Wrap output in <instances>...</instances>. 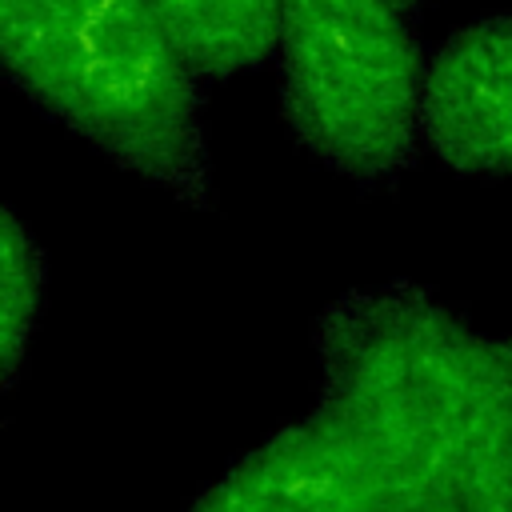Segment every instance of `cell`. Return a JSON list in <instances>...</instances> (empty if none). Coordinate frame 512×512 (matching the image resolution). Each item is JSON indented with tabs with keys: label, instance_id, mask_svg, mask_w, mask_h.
Instances as JSON below:
<instances>
[{
	"label": "cell",
	"instance_id": "obj_8",
	"mask_svg": "<svg viewBox=\"0 0 512 512\" xmlns=\"http://www.w3.org/2000/svg\"><path fill=\"white\" fill-rule=\"evenodd\" d=\"M392 4H400V8H416V4H424V0H392Z\"/></svg>",
	"mask_w": 512,
	"mask_h": 512
},
{
	"label": "cell",
	"instance_id": "obj_1",
	"mask_svg": "<svg viewBox=\"0 0 512 512\" xmlns=\"http://www.w3.org/2000/svg\"><path fill=\"white\" fill-rule=\"evenodd\" d=\"M312 344L316 404L364 448L384 512H512V332L396 280L332 300Z\"/></svg>",
	"mask_w": 512,
	"mask_h": 512
},
{
	"label": "cell",
	"instance_id": "obj_6",
	"mask_svg": "<svg viewBox=\"0 0 512 512\" xmlns=\"http://www.w3.org/2000/svg\"><path fill=\"white\" fill-rule=\"evenodd\" d=\"M200 76H236L276 56L280 0H148Z\"/></svg>",
	"mask_w": 512,
	"mask_h": 512
},
{
	"label": "cell",
	"instance_id": "obj_3",
	"mask_svg": "<svg viewBox=\"0 0 512 512\" xmlns=\"http://www.w3.org/2000/svg\"><path fill=\"white\" fill-rule=\"evenodd\" d=\"M280 108L292 136L356 184L396 180L420 148L424 60L392 0H280Z\"/></svg>",
	"mask_w": 512,
	"mask_h": 512
},
{
	"label": "cell",
	"instance_id": "obj_4",
	"mask_svg": "<svg viewBox=\"0 0 512 512\" xmlns=\"http://www.w3.org/2000/svg\"><path fill=\"white\" fill-rule=\"evenodd\" d=\"M184 512H384V500L348 424L316 404L240 456Z\"/></svg>",
	"mask_w": 512,
	"mask_h": 512
},
{
	"label": "cell",
	"instance_id": "obj_7",
	"mask_svg": "<svg viewBox=\"0 0 512 512\" xmlns=\"http://www.w3.org/2000/svg\"><path fill=\"white\" fill-rule=\"evenodd\" d=\"M44 300V256L12 208L0 216V368L12 388Z\"/></svg>",
	"mask_w": 512,
	"mask_h": 512
},
{
	"label": "cell",
	"instance_id": "obj_5",
	"mask_svg": "<svg viewBox=\"0 0 512 512\" xmlns=\"http://www.w3.org/2000/svg\"><path fill=\"white\" fill-rule=\"evenodd\" d=\"M420 144L460 176H512V16L468 24L424 60Z\"/></svg>",
	"mask_w": 512,
	"mask_h": 512
},
{
	"label": "cell",
	"instance_id": "obj_2",
	"mask_svg": "<svg viewBox=\"0 0 512 512\" xmlns=\"http://www.w3.org/2000/svg\"><path fill=\"white\" fill-rule=\"evenodd\" d=\"M8 80L188 208L212 204L200 72L148 0H0Z\"/></svg>",
	"mask_w": 512,
	"mask_h": 512
}]
</instances>
